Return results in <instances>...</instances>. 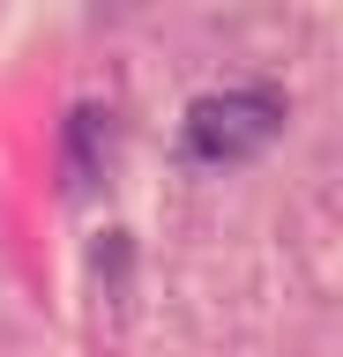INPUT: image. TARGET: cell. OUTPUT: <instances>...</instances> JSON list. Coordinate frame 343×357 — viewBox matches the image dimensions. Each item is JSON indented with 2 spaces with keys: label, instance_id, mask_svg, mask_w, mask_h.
I'll return each mask as SVG.
<instances>
[{
  "label": "cell",
  "instance_id": "obj_1",
  "mask_svg": "<svg viewBox=\"0 0 343 357\" xmlns=\"http://www.w3.org/2000/svg\"><path fill=\"white\" fill-rule=\"evenodd\" d=\"M284 134V97L276 89H224L187 112V156L194 164H247Z\"/></svg>",
  "mask_w": 343,
  "mask_h": 357
},
{
  "label": "cell",
  "instance_id": "obj_2",
  "mask_svg": "<svg viewBox=\"0 0 343 357\" xmlns=\"http://www.w3.org/2000/svg\"><path fill=\"white\" fill-rule=\"evenodd\" d=\"M68 142H75V186H90L97 156L112 149V127H105V112H75V119H68Z\"/></svg>",
  "mask_w": 343,
  "mask_h": 357
}]
</instances>
